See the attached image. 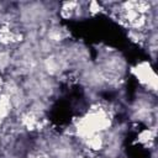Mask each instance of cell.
<instances>
[{
	"label": "cell",
	"mask_w": 158,
	"mask_h": 158,
	"mask_svg": "<svg viewBox=\"0 0 158 158\" xmlns=\"http://www.w3.org/2000/svg\"><path fill=\"white\" fill-rule=\"evenodd\" d=\"M135 72L137 74V78H139V80L143 84H146L149 89L156 90V75H154L153 70L148 67V64H146V63L139 64L135 69Z\"/></svg>",
	"instance_id": "obj_1"
}]
</instances>
